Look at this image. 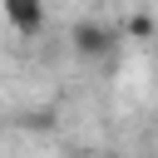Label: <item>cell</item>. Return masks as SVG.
Returning <instances> with one entry per match:
<instances>
[{"label":"cell","instance_id":"obj_1","mask_svg":"<svg viewBox=\"0 0 158 158\" xmlns=\"http://www.w3.org/2000/svg\"><path fill=\"white\" fill-rule=\"evenodd\" d=\"M69 40H74V54H84V59H109V54L118 49L123 30H114V25H104V20H79V25L69 30Z\"/></svg>","mask_w":158,"mask_h":158},{"label":"cell","instance_id":"obj_2","mask_svg":"<svg viewBox=\"0 0 158 158\" xmlns=\"http://www.w3.org/2000/svg\"><path fill=\"white\" fill-rule=\"evenodd\" d=\"M0 15L10 20L15 35H40L44 30V0H0Z\"/></svg>","mask_w":158,"mask_h":158},{"label":"cell","instance_id":"obj_3","mask_svg":"<svg viewBox=\"0 0 158 158\" xmlns=\"http://www.w3.org/2000/svg\"><path fill=\"white\" fill-rule=\"evenodd\" d=\"M123 35H128V40H148V35H153V20H148V15H133V20L123 25Z\"/></svg>","mask_w":158,"mask_h":158}]
</instances>
